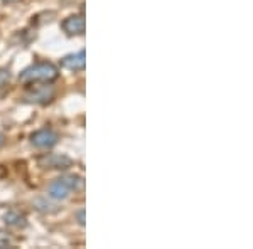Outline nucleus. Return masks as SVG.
<instances>
[{"label":"nucleus","mask_w":253,"mask_h":249,"mask_svg":"<svg viewBox=\"0 0 253 249\" xmlns=\"http://www.w3.org/2000/svg\"><path fill=\"white\" fill-rule=\"evenodd\" d=\"M59 77V69L56 64L44 61V63H36L32 66L26 68L19 74L20 83L24 84H36V83H52Z\"/></svg>","instance_id":"obj_1"},{"label":"nucleus","mask_w":253,"mask_h":249,"mask_svg":"<svg viewBox=\"0 0 253 249\" xmlns=\"http://www.w3.org/2000/svg\"><path fill=\"white\" fill-rule=\"evenodd\" d=\"M84 187V180L80 175H64L49 183L47 197L52 201H64L71 195V192H78Z\"/></svg>","instance_id":"obj_2"},{"label":"nucleus","mask_w":253,"mask_h":249,"mask_svg":"<svg viewBox=\"0 0 253 249\" xmlns=\"http://www.w3.org/2000/svg\"><path fill=\"white\" fill-rule=\"evenodd\" d=\"M56 98V88L49 86V83H44V86H34L27 89L22 100L31 105H47Z\"/></svg>","instance_id":"obj_3"},{"label":"nucleus","mask_w":253,"mask_h":249,"mask_svg":"<svg viewBox=\"0 0 253 249\" xmlns=\"http://www.w3.org/2000/svg\"><path fill=\"white\" fill-rule=\"evenodd\" d=\"M58 142H59V135L51 128L38 130L36 133L31 135V143L34 145L36 148H41V150L52 148L54 145H58Z\"/></svg>","instance_id":"obj_4"},{"label":"nucleus","mask_w":253,"mask_h":249,"mask_svg":"<svg viewBox=\"0 0 253 249\" xmlns=\"http://www.w3.org/2000/svg\"><path fill=\"white\" fill-rule=\"evenodd\" d=\"M38 163L42 169H69L73 160L61 153H44L38 158Z\"/></svg>","instance_id":"obj_5"},{"label":"nucleus","mask_w":253,"mask_h":249,"mask_svg":"<svg viewBox=\"0 0 253 249\" xmlns=\"http://www.w3.org/2000/svg\"><path fill=\"white\" fill-rule=\"evenodd\" d=\"M61 27L68 36H83L86 31V20H84L83 14H75L64 19Z\"/></svg>","instance_id":"obj_6"},{"label":"nucleus","mask_w":253,"mask_h":249,"mask_svg":"<svg viewBox=\"0 0 253 249\" xmlns=\"http://www.w3.org/2000/svg\"><path fill=\"white\" fill-rule=\"evenodd\" d=\"M61 68L68 69V71H83L86 68V52L80 51L75 54H68L61 59Z\"/></svg>","instance_id":"obj_7"},{"label":"nucleus","mask_w":253,"mask_h":249,"mask_svg":"<svg viewBox=\"0 0 253 249\" xmlns=\"http://www.w3.org/2000/svg\"><path fill=\"white\" fill-rule=\"evenodd\" d=\"M3 220H5L7 226H12V227H26V224H27L26 215L20 214V212L15 211V209L5 212V215H3Z\"/></svg>","instance_id":"obj_8"},{"label":"nucleus","mask_w":253,"mask_h":249,"mask_svg":"<svg viewBox=\"0 0 253 249\" xmlns=\"http://www.w3.org/2000/svg\"><path fill=\"white\" fill-rule=\"evenodd\" d=\"M10 71L5 68H0V89H3L10 83Z\"/></svg>","instance_id":"obj_9"},{"label":"nucleus","mask_w":253,"mask_h":249,"mask_svg":"<svg viewBox=\"0 0 253 249\" xmlns=\"http://www.w3.org/2000/svg\"><path fill=\"white\" fill-rule=\"evenodd\" d=\"M10 244V236L5 231L0 229V246H9Z\"/></svg>","instance_id":"obj_10"},{"label":"nucleus","mask_w":253,"mask_h":249,"mask_svg":"<svg viewBox=\"0 0 253 249\" xmlns=\"http://www.w3.org/2000/svg\"><path fill=\"white\" fill-rule=\"evenodd\" d=\"M76 220H78L80 226H84V209H80L78 212H76Z\"/></svg>","instance_id":"obj_11"},{"label":"nucleus","mask_w":253,"mask_h":249,"mask_svg":"<svg viewBox=\"0 0 253 249\" xmlns=\"http://www.w3.org/2000/svg\"><path fill=\"white\" fill-rule=\"evenodd\" d=\"M3 142H5V137H3V135H2V133H0V146H2V145H3Z\"/></svg>","instance_id":"obj_12"},{"label":"nucleus","mask_w":253,"mask_h":249,"mask_svg":"<svg viewBox=\"0 0 253 249\" xmlns=\"http://www.w3.org/2000/svg\"><path fill=\"white\" fill-rule=\"evenodd\" d=\"M2 2H5V3H14V2H19V0H2Z\"/></svg>","instance_id":"obj_13"}]
</instances>
